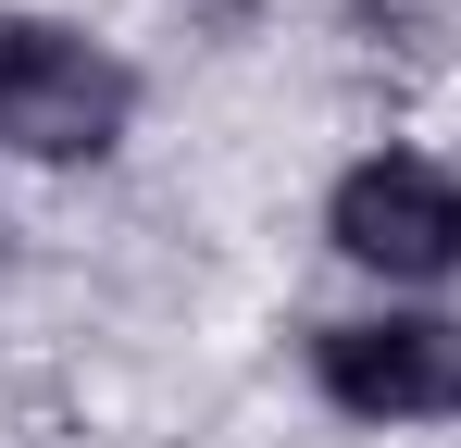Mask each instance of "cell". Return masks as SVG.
<instances>
[{
    "label": "cell",
    "mask_w": 461,
    "mask_h": 448,
    "mask_svg": "<svg viewBox=\"0 0 461 448\" xmlns=\"http://www.w3.org/2000/svg\"><path fill=\"white\" fill-rule=\"evenodd\" d=\"M125 112H138V75L113 50H87L76 25L0 0V149H25V162H100L125 138Z\"/></svg>",
    "instance_id": "1"
},
{
    "label": "cell",
    "mask_w": 461,
    "mask_h": 448,
    "mask_svg": "<svg viewBox=\"0 0 461 448\" xmlns=\"http://www.w3.org/2000/svg\"><path fill=\"white\" fill-rule=\"evenodd\" d=\"M324 237H337L362 274H386V287L461 274V175H437L424 149H375V162H349V175H337Z\"/></svg>",
    "instance_id": "2"
},
{
    "label": "cell",
    "mask_w": 461,
    "mask_h": 448,
    "mask_svg": "<svg viewBox=\"0 0 461 448\" xmlns=\"http://www.w3.org/2000/svg\"><path fill=\"white\" fill-rule=\"evenodd\" d=\"M312 373L362 424H437V411H461V324H437V311H362V324L312 336Z\"/></svg>",
    "instance_id": "3"
}]
</instances>
